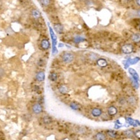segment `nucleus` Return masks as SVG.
Returning <instances> with one entry per match:
<instances>
[{"mask_svg": "<svg viewBox=\"0 0 140 140\" xmlns=\"http://www.w3.org/2000/svg\"><path fill=\"white\" fill-rule=\"evenodd\" d=\"M75 59V56L73 53L69 52H65L62 55V59L64 63H72Z\"/></svg>", "mask_w": 140, "mask_h": 140, "instance_id": "f257e3e1", "label": "nucleus"}, {"mask_svg": "<svg viewBox=\"0 0 140 140\" xmlns=\"http://www.w3.org/2000/svg\"><path fill=\"white\" fill-rule=\"evenodd\" d=\"M122 52L125 54H130L133 51V47L132 44H124L121 48Z\"/></svg>", "mask_w": 140, "mask_h": 140, "instance_id": "f03ea898", "label": "nucleus"}, {"mask_svg": "<svg viewBox=\"0 0 140 140\" xmlns=\"http://www.w3.org/2000/svg\"><path fill=\"white\" fill-rule=\"evenodd\" d=\"M139 61H140V58L139 57H136V58H133V59H131V58H129L126 61V63L124 64V66H125V69H128V67L129 65H134L136 63H137Z\"/></svg>", "mask_w": 140, "mask_h": 140, "instance_id": "7ed1b4c3", "label": "nucleus"}, {"mask_svg": "<svg viewBox=\"0 0 140 140\" xmlns=\"http://www.w3.org/2000/svg\"><path fill=\"white\" fill-rule=\"evenodd\" d=\"M49 30H50V37H51V39H52V44H53V47H56V43H57V38H56V34L54 33L53 30L52 29V28L49 25Z\"/></svg>", "mask_w": 140, "mask_h": 140, "instance_id": "20e7f679", "label": "nucleus"}, {"mask_svg": "<svg viewBox=\"0 0 140 140\" xmlns=\"http://www.w3.org/2000/svg\"><path fill=\"white\" fill-rule=\"evenodd\" d=\"M129 72L132 76V79H134L135 81H136L138 83L140 82L139 76L138 73L136 72L135 69H132V68H130V69H129Z\"/></svg>", "mask_w": 140, "mask_h": 140, "instance_id": "39448f33", "label": "nucleus"}, {"mask_svg": "<svg viewBox=\"0 0 140 140\" xmlns=\"http://www.w3.org/2000/svg\"><path fill=\"white\" fill-rule=\"evenodd\" d=\"M40 47H41V48L44 50H48L50 47V41L47 39H43L42 40L41 43H40Z\"/></svg>", "mask_w": 140, "mask_h": 140, "instance_id": "423d86ee", "label": "nucleus"}, {"mask_svg": "<svg viewBox=\"0 0 140 140\" xmlns=\"http://www.w3.org/2000/svg\"><path fill=\"white\" fill-rule=\"evenodd\" d=\"M33 111L36 114H39L43 111V107L40 104H35L33 106Z\"/></svg>", "mask_w": 140, "mask_h": 140, "instance_id": "0eeeda50", "label": "nucleus"}, {"mask_svg": "<svg viewBox=\"0 0 140 140\" xmlns=\"http://www.w3.org/2000/svg\"><path fill=\"white\" fill-rule=\"evenodd\" d=\"M91 115L93 116V117H100V116L102 114V110L100 108H97V107H95V108H93L91 110Z\"/></svg>", "mask_w": 140, "mask_h": 140, "instance_id": "6e6552de", "label": "nucleus"}, {"mask_svg": "<svg viewBox=\"0 0 140 140\" xmlns=\"http://www.w3.org/2000/svg\"><path fill=\"white\" fill-rule=\"evenodd\" d=\"M107 113L110 116H114L117 114V109L114 106H110L107 109Z\"/></svg>", "mask_w": 140, "mask_h": 140, "instance_id": "1a4fd4ad", "label": "nucleus"}, {"mask_svg": "<svg viewBox=\"0 0 140 140\" xmlns=\"http://www.w3.org/2000/svg\"><path fill=\"white\" fill-rule=\"evenodd\" d=\"M36 79L38 81H43L44 79H45V73L43 72V71L39 72L36 75Z\"/></svg>", "mask_w": 140, "mask_h": 140, "instance_id": "9d476101", "label": "nucleus"}, {"mask_svg": "<svg viewBox=\"0 0 140 140\" xmlns=\"http://www.w3.org/2000/svg\"><path fill=\"white\" fill-rule=\"evenodd\" d=\"M97 64L100 67H105V66H107V62L105 59H103V58H99V59L97 60Z\"/></svg>", "mask_w": 140, "mask_h": 140, "instance_id": "9b49d317", "label": "nucleus"}, {"mask_svg": "<svg viewBox=\"0 0 140 140\" xmlns=\"http://www.w3.org/2000/svg\"><path fill=\"white\" fill-rule=\"evenodd\" d=\"M54 29L56 30V31L59 34H63V30H64V28H63V26L62 25H60V24H56V25H54Z\"/></svg>", "mask_w": 140, "mask_h": 140, "instance_id": "f8f14e48", "label": "nucleus"}, {"mask_svg": "<svg viewBox=\"0 0 140 140\" xmlns=\"http://www.w3.org/2000/svg\"><path fill=\"white\" fill-rule=\"evenodd\" d=\"M95 140H106V136L103 132H98L96 135L94 136Z\"/></svg>", "mask_w": 140, "mask_h": 140, "instance_id": "ddd939ff", "label": "nucleus"}, {"mask_svg": "<svg viewBox=\"0 0 140 140\" xmlns=\"http://www.w3.org/2000/svg\"><path fill=\"white\" fill-rule=\"evenodd\" d=\"M70 107L74 110H78L81 109V105L79 104L76 103V102H72V103L69 104Z\"/></svg>", "mask_w": 140, "mask_h": 140, "instance_id": "4468645a", "label": "nucleus"}, {"mask_svg": "<svg viewBox=\"0 0 140 140\" xmlns=\"http://www.w3.org/2000/svg\"><path fill=\"white\" fill-rule=\"evenodd\" d=\"M132 41L135 43H139L140 42V34L139 33L133 34L132 36Z\"/></svg>", "mask_w": 140, "mask_h": 140, "instance_id": "2eb2a0df", "label": "nucleus"}, {"mask_svg": "<svg viewBox=\"0 0 140 140\" xmlns=\"http://www.w3.org/2000/svg\"><path fill=\"white\" fill-rule=\"evenodd\" d=\"M85 37H81V36H76L73 38V41H74V43H79L81 42L85 41Z\"/></svg>", "mask_w": 140, "mask_h": 140, "instance_id": "dca6fc26", "label": "nucleus"}, {"mask_svg": "<svg viewBox=\"0 0 140 140\" xmlns=\"http://www.w3.org/2000/svg\"><path fill=\"white\" fill-rule=\"evenodd\" d=\"M59 93H61L62 94H65L68 93L69 90H68V88L66 86V85H61V86H59Z\"/></svg>", "mask_w": 140, "mask_h": 140, "instance_id": "f3484780", "label": "nucleus"}, {"mask_svg": "<svg viewBox=\"0 0 140 140\" xmlns=\"http://www.w3.org/2000/svg\"><path fill=\"white\" fill-rule=\"evenodd\" d=\"M126 121L127 123L131 126H137L138 124H137V120H135V119H133L132 118H130V117H127L126 118Z\"/></svg>", "mask_w": 140, "mask_h": 140, "instance_id": "a211bd4d", "label": "nucleus"}, {"mask_svg": "<svg viewBox=\"0 0 140 140\" xmlns=\"http://www.w3.org/2000/svg\"><path fill=\"white\" fill-rule=\"evenodd\" d=\"M49 78H50V81H56L57 80V78H58V75H57V73L54 72H51V73L49 75Z\"/></svg>", "mask_w": 140, "mask_h": 140, "instance_id": "6ab92c4d", "label": "nucleus"}, {"mask_svg": "<svg viewBox=\"0 0 140 140\" xmlns=\"http://www.w3.org/2000/svg\"><path fill=\"white\" fill-rule=\"evenodd\" d=\"M31 15L33 16V18H39L40 15H41V14H40V12L38 11V10H37V9H34L32 12H31Z\"/></svg>", "mask_w": 140, "mask_h": 140, "instance_id": "aec40b11", "label": "nucleus"}, {"mask_svg": "<svg viewBox=\"0 0 140 140\" xmlns=\"http://www.w3.org/2000/svg\"><path fill=\"white\" fill-rule=\"evenodd\" d=\"M107 135L110 138H117V133L116 131L113 130H108L107 132Z\"/></svg>", "mask_w": 140, "mask_h": 140, "instance_id": "412c9836", "label": "nucleus"}, {"mask_svg": "<svg viewBox=\"0 0 140 140\" xmlns=\"http://www.w3.org/2000/svg\"><path fill=\"white\" fill-rule=\"evenodd\" d=\"M124 135L127 138H132L134 136V132L132 130H130V129H128V130H126L124 132Z\"/></svg>", "mask_w": 140, "mask_h": 140, "instance_id": "4be33fe9", "label": "nucleus"}, {"mask_svg": "<svg viewBox=\"0 0 140 140\" xmlns=\"http://www.w3.org/2000/svg\"><path fill=\"white\" fill-rule=\"evenodd\" d=\"M40 2L43 6H47V5H50V0H40Z\"/></svg>", "mask_w": 140, "mask_h": 140, "instance_id": "5701e85b", "label": "nucleus"}, {"mask_svg": "<svg viewBox=\"0 0 140 140\" xmlns=\"http://www.w3.org/2000/svg\"><path fill=\"white\" fill-rule=\"evenodd\" d=\"M128 102L131 105H134V104H136V99H135L134 97H130V98L128 99Z\"/></svg>", "mask_w": 140, "mask_h": 140, "instance_id": "b1692460", "label": "nucleus"}, {"mask_svg": "<svg viewBox=\"0 0 140 140\" xmlns=\"http://www.w3.org/2000/svg\"><path fill=\"white\" fill-rule=\"evenodd\" d=\"M51 121H52V119H51V118L49 117H45L43 118V122H44V123H46V124L50 123Z\"/></svg>", "mask_w": 140, "mask_h": 140, "instance_id": "393cba45", "label": "nucleus"}, {"mask_svg": "<svg viewBox=\"0 0 140 140\" xmlns=\"http://www.w3.org/2000/svg\"><path fill=\"white\" fill-rule=\"evenodd\" d=\"M134 136L136 138L140 139V130H136L134 132Z\"/></svg>", "mask_w": 140, "mask_h": 140, "instance_id": "a878e982", "label": "nucleus"}, {"mask_svg": "<svg viewBox=\"0 0 140 140\" xmlns=\"http://www.w3.org/2000/svg\"><path fill=\"white\" fill-rule=\"evenodd\" d=\"M52 52H53V55H54V54H56V53L58 52V50L56 49V47H53V48H52Z\"/></svg>", "mask_w": 140, "mask_h": 140, "instance_id": "bb28decb", "label": "nucleus"}, {"mask_svg": "<svg viewBox=\"0 0 140 140\" xmlns=\"http://www.w3.org/2000/svg\"><path fill=\"white\" fill-rule=\"evenodd\" d=\"M136 3L140 6V0H136Z\"/></svg>", "mask_w": 140, "mask_h": 140, "instance_id": "cd10ccee", "label": "nucleus"}, {"mask_svg": "<svg viewBox=\"0 0 140 140\" xmlns=\"http://www.w3.org/2000/svg\"><path fill=\"white\" fill-rule=\"evenodd\" d=\"M137 15H138L139 17H140V10H139V11L137 12Z\"/></svg>", "mask_w": 140, "mask_h": 140, "instance_id": "c85d7f7f", "label": "nucleus"}, {"mask_svg": "<svg viewBox=\"0 0 140 140\" xmlns=\"http://www.w3.org/2000/svg\"><path fill=\"white\" fill-rule=\"evenodd\" d=\"M63 46H64L63 43H59V47H62Z\"/></svg>", "mask_w": 140, "mask_h": 140, "instance_id": "c756f323", "label": "nucleus"}, {"mask_svg": "<svg viewBox=\"0 0 140 140\" xmlns=\"http://www.w3.org/2000/svg\"><path fill=\"white\" fill-rule=\"evenodd\" d=\"M137 124H138V126H140V122L139 120H137Z\"/></svg>", "mask_w": 140, "mask_h": 140, "instance_id": "7c9ffc66", "label": "nucleus"}, {"mask_svg": "<svg viewBox=\"0 0 140 140\" xmlns=\"http://www.w3.org/2000/svg\"><path fill=\"white\" fill-rule=\"evenodd\" d=\"M2 69H0V71H2ZM1 76H2V74H0V77H1Z\"/></svg>", "mask_w": 140, "mask_h": 140, "instance_id": "2f4dec72", "label": "nucleus"}, {"mask_svg": "<svg viewBox=\"0 0 140 140\" xmlns=\"http://www.w3.org/2000/svg\"><path fill=\"white\" fill-rule=\"evenodd\" d=\"M139 29H140V23H139Z\"/></svg>", "mask_w": 140, "mask_h": 140, "instance_id": "473e14b6", "label": "nucleus"}]
</instances>
